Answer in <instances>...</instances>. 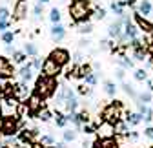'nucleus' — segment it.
Wrapping results in <instances>:
<instances>
[{
  "label": "nucleus",
  "mask_w": 153,
  "mask_h": 148,
  "mask_svg": "<svg viewBox=\"0 0 153 148\" xmlns=\"http://www.w3.org/2000/svg\"><path fill=\"white\" fill-rule=\"evenodd\" d=\"M93 13L95 11L91 9L89 0H71V4H69V18L73 22H76V24L88 22Z\"/></svg>",
  "instance_id": "f257e3e1"
},
{
  "label": "nucleus",
  "mask_w": 153,
  "mask_h": 148,
  "mask_svg": "<svg viewBox=\"0 0 153 148\" xmlns=\"http://www.w3.org/2000/svg\"><path fill=\"white\" fill-rule=\"evenodd\" d=\"M56 90H59V82H56L55 77H48L44 75V73H40V75L36 77L35 81V88L33 91L36 95H40L42 99H49L56 93Z\"/></svg>",
  "instance_id": "f03ea898"
},
{
  "label": "nucleus",
  "mask_w": 153,
  "mask_h": 148,
  "mask_svg": "<svg viewBox=\"0 0 153 148\" xmlns=\"http://www.w3.org/2000/svg\"><path fill=\"white\" fill-rule=\"evenodd\" d=\"M20 99L16 95H4L0 93V117H18V106H20Z\"/></svg>",
  "instance_id": "7ed1b4c3"
},
{
  "label": "nucleus",
  "mask_w": 153,
  "mask_h": 148,
  "mask_svg": "<svg viewBox=\"0 0 153 148\" xmlns=\"http://www.w3.org/2000/svg\"><path fill=\"white\" fill-rule=\"evenodd\" d=\"M122 117V104L120 101H115V102H109L108 106H104L102 110V121L106 123H111V124H117Z\"/></svg>",
  "instance_id": "20e7f679"
},
{
  "label": "nucleus",
  "mask_w": 153,
  "mask_h": 148,
  "mask_svg": "<svg viewBox=\"0 0 153 148\" xmlns=\"http://www.w3.org/2000/svg\"><path fill=\"white\" fill-rule=\"evenodd\" d=\"M20 121H18L16 115H11V117H2V123H0V132H2L6 137L9 135H16L18 132H20Z\"/></svg>",
  "instance_id": "39448f33"
},
{
  "label": "nucleus",
  "mask_w": 153,
  "mask_h": 148,
  "mask_svg": "<svg viewBox=\"0 0 153 148\" xmlns=\"http://www.w3.org/2000/svg\"><path fill=\"white\" fill-rule=\"evenodd\" d=\"M27 11H29V4L27 0H16L15 6H13V13H11V18L15 22H22L27 18Z\"/></svg>",
  "instance_id": "423d86ee"
},
{
  "label": "nucleus",
  "mask_w": 153,
  "mask_h": 148,
  "mask_svg": "<svg viewBox=\"0 0 153 148\" xmlns=\"http://www.w3.org/2000/svg\"><path fill=\"white\" fill-rule=\"evenodd\" d=\"M26 104H27V114L33 115V117H36V114L44 108V99H42L40 95H36L35 91H33V93L26 99Z\"/></svg>",
  "instance_id": "0eeeda50"
},
{
  "label": "nucleus",
  "mask_w": 153,
  "mask_h": 148,
  "mask_svg": "<svg viewBox=\"0 0 153 148\" xmlns=\"http://www.w3.org/2000/svg\"><path fill=\"white\" fill-rule=\"evenodd\" d=\"M44 75H48V77H59L60 73H62V66L59 64V62H55L51 57H48L46 61H44V64H42V70H40Z\"/></svg>",
  "instance_id": "6e6552de"
},
{
  "label": "nucleus",
  "mask_w": 153,
  "mask_h": 148,
  "mask_svg": "<svg viewBox=\"0 0 153 148\" xmlns=\"http://www.w3.org/2000/svg\"><path fill=\"white\" fill-rule=\"evenodd\" d=\"M15 75V66L11 64V61L4 55H0V81H7L13 79Z\"/></svg>",
  "instance_id": "1a4fd4ad"
},
{
  "label": "nucleus",
  "mask_w": 153,
  "mask_h": 148,
  "mask_svg": "<svg viewBox=\"0 0 153 148\" xmlns=\"http://www.w3.org/2000/svg\"><path fill=\"white\" fill-rule=\"evenodd\" d=\"M49 57H51L55 62H59L62 68H64L66 64H69V61H71V55H69V51H68L66 48H55V49L49 53Z\"/></svg>",
  "instance_id": "9d476101"
},
{
  "label": "nucleus",
  "mask_w": 153,
  "mask_h": 148,
  "mask_svg": "<svg viewBox=\"0 0 153 148\" xmlns=\"http://www.w3.org/2000/svg\"><path fill=\"white\" fill-rule=\"evenodd\" d=\"M38 137V128H24V130H20L18 132V141H22V143H27V144H31L35 139Z\"/></svg>",
  "instance_id": "9b49d317"
},
{
  "label": "nucleus",
  "mask_w": 153,
  "mask_h": 148,
  "mask_svg": "<svg viewBox=\"0 0 153 148\" xmlns=\"http://www.w3.org/2000/svg\"><path fill=\"white\" fill-rule=\"evenodd\" d=\"M91 148H119V143L115 137H99Z\"/></svg>",
  "instance_id": "f8f14e48"
},
{
  "label": "nucleus",
  "mask_w": 153,
  "mask_h": 148,
  "mask_svg": "<svg viewBox=\"0 0 153 148\" xmlns=\"http://www.w3.org/2000/svg\"><path fill=\"white\" fill-rule=\"evenodd\" d=\"M13 93L20 99V101H26L29 95H31V90H29V86H27V82L26 81H22V82H18V84H15V91Z\"/></svg>",
  "instance_id": "ddd939ff"
},
{
  "label": "nucleus",
  "mask_w": 153,
  "mask_h": 148,
  "mask_svg": "<svg viewBox=\"0 0 153 148\" xmlns=\"http://www.w3.org/2000/svg\"><path fill=\"white\" fill-rule=\"evenodd\" d=\"M51 31V39L55 40V42H60V40H64L66 39V28L59 22V24H53V28L49 29Z\"/></svg>",
  "instance_id": "4468645a"
},
{
  "label": "nucleus",
  "mask_w": 153,
  "mask_h": 148,
  "mask_svg": "<svg viewBox=\"0 0 153 148\" xmlns=\"http://www.w3.org/2000/svg\"><path fill=\"white\" fill-rule=\"evenodd\" d=\"M18 75H20V79H22V81L29 82V81L35 77V68H33V64H31V62L22 64V68L18 70Z\"/></svg>",
  "instance_id": "2eb2a0df"
},
{
  "label": "nucleus",
  "mask_w": 153,
  "mask_h": 148,
  "mask_svg": "<svg viewBox=\"0 0 153 148\" xmlns=\"http://www.w3.org/2000/svg\"><path fill=\"white\" fill-rule=\"evenodd\" d=\"M124 20H115L113 24H109V29H108V33H109V37H113V39H119V37L124 33Z\"/></svg>",
  "instance_id": "dca6fc26"
},
{
  "label": "nucleus",
  "mask_w": 153,
  "mask_h": 148,
  "mask_svg": "<svg viewBox=\"0 0 153 148\" xmlns=\"http://www.w3.org/2000/svg\"><path fill=\"white\" fill-rule=\"evenodd\" d=\"M62 108L66 110V114H69V112H76V110H79V101H76L75 95H71V97H68V99L64 101V106H62Z\"/></svg>",
  "instance_id": "f3484780"
},
{
  "label": "nucleus",
  "mask_w": 153,
  "mask_h": 148,
  "mask_svg": "<svg viewBox=\"0 0 153 148\" xmlns=\"http://www.w3.org/2000/svg\"><path fill=\"white\" fill-rule=\"evenodd\" d=\"M124 35L128 37V39H137V37H139L137 26H133L131 22H126V24H124Z\"/></svg>",
  "instance_id": "a211bd4d"
},
{
  "label": "nucleus",
  "mask_w": 153,
  "mask_h": 148,
  "mask_svg": "<svg viewBox=\"0 0 153 148\" xmlns=\"http://www.w3.org/2000/svg\"><path fill=\"white\" fill-rule=\"evenodd\" d=\"M137 11L140 13V15H149L151 13V0H140L139 2V6H137Z\"/></svg>",
  "instance_id": "6ab92c4d"
},
{
  "label": "nucleus",
  "mask_w": 153,
  "mask_h": 148,
  "mask_svg": "<svg viewBox=\"0 0 153 148\" xmlns=\"http://www.w3.org/2000/svg\"><path fill=\"white\" fill-rule=\"evenodd\" d=\"M137 24H139V28L140 29H144V31H148V33H153V24H149L148 20H146V18H142L140 16V13H137Z\"/></svg>",
  "instance_id": "aec40b11"
},
{
  "label": "nucleus",
  "mask_w": 153,
  "mask_h": 148,
  "mask_svg": "<svg viewBox=\"0 0 153 148\" xmlns=\"http://www.w3.org/2000/svg\"><path fill=\"white\" fill-rule=\"evenodd\" d=\"M11 57H13V62H15V64H24L26 59H27V53H26V51H18V49H15Z\"/></svg>",
  "instance_id": "412c9836"
},
{
  "label": "nucleus",
  "mask_w": 153,
  "mask_h": 148,
  "mask_svg": "<svg viewBox=\"0 0 153 148\" xmlns=\"http://www.w3.org/2000/svg\"><path fill=\"white\" fill-rule=\"evenodd\" d=\"M62 139L66 143H73L76 139V128H68V130L62 132Z\"/></svg>",
  "instance_id": "4be33fe9"
},
{
  "label": "nucleus",
  "mask_w": 153,
  "mask_h": 148,
  "mask_svg": "<svg viewBox=\"0 0 153 148\" xmlns=\"http://www.w3.org/2000/svg\"><path fill=\"white\" fill-rule=\"evenodd\" d=\"M126 4H128L126 0H124V2H111V11L115 15H119V16H124V6Z\"/></svg>",
  "instance_id": "5701e85b"
},
{
  "label": "nucleus",
  "mask_w": 153,
  "mask_h": 148,
  "mask_svg": "<svg viewBox=\"0 0 153 148\" xmlns=\"http://www.w3.org/2000/svg\"><path fill=\"white\" fill-rule=\"evenodd\" d=\"M76 31H79L80 35H89L91 31H93V24L88 20V22H80L79 24V28H76Z\"/></svg>",
  "instance_id": "b1692460"
},
{
  "label": "nucleus",
  "mask_w": 153,
  "mask_h": 148,
  "mask_svg": "<svg viewBox=\"0 0 153 148\" xmlns=\"http://www.w3.org/2000/svg\"><path fill=\"white\" fill-rule=\"evenodd\" d=\"M142 114L139 112V114H128V117H126V121H128V124H133V126H137V124H140V121H142Z\"/></svg>",
  "instance_id": "393cba45"
},
{
  "label": "nucleus",
  "mask_w": 153,
  "mask_h": 148,
  "mask_svg": "<svg viewBox=\"0 0 153 148\" xmlns=\"http://www.w3.org/2000/svg\"><path fill=\"white\" fill-rule=\"evenodd\" d=\"M104 91H106L109 97H115V93H117V84L111 82V81H106L104 82Z\"/></svg>",
  "instance_id": "a878e982"
},
{
  "label": "nucleus",
  "mask_w": 153,
  "mask_h": 148,
  "mask_svg": "<svg viewBox=\"0 0 153 148\" xmlns=\"http://www.w3.org/2000/svg\"><path fill=\"white\" fill-rule=\"evenodd\" d=\"M133 57H135L137 61H144L146 59V48H144V44L139 46V48H133Z\"/></svg>",
  "instance_id": "bb28decb"
},
{
  "label": "nucleus",
  "mask_w": 153,
  "mask_h": 148,
  "mask_svg": "<svg viewBox=\"0 0 153 148\" xmlns=\"http://www.w3.org/2000/svg\"><path fill=\"white\" fill-rule=\"evenodd\" d=\"M55 123H56V126H59V128H66V124H68V117H66V114L56 112V115H55Z\"/></svg>",
  "instance_id": "cd10ccee"
},
{
  "label": "nucleus",
  "mask_w": 153,
  "mask_h": 148,
  "mask_svg": "<svg viewBox=\"0 0 153 148\" xmlns=\"http://www.w3.org/2000/svg\"><path fill=\"white\" fill-rule=\"evenodd\" d=\"M24 51L29 55V57H35V55H38V48H36V44H33V42L24 44Z\"/></svg>",
  "instance_id": "c85d7f7f"
},
{
  "label": "nucleus",
  "mask_w": 153,
  "mask_h": 148,
  "mask_svg": "<svg viewBox=\"0 0 153 148\" xmlns=\"http://www.w3.org/2000/svg\"><path fill=\"white\" fill-rule=\"evenodd\" d=\"M42 13H44V4L36 2V4L33 6V18H35V20H38V18L42 16Z\"/></svg>",
  "instance_id": "c756f323"
},
{
  "label": "nucleus",
  "mask_w": 153,
  "mask_h": 148,
  "mask_svg": "<svg viewBox=\"0 0 153 148\" xmlns=\"http://www.w3.org/2000/svg\"><path fill=\"white\" fill-rule=\"evenodd\" d=\"M36 117H38V119H40V121H44V123H48V121H49V119H51L53 115H51V112H49V110H48V108H42V110H40V112H38V114H36Z\"/></svg>",
  "instance_id": "7c9ffc66"
},
{
  "label": "nucleus",
  "mask_w": 153,
  "mask_h": 148,
  "mask_svg": "<svg viewBox=\"0 0 153 148\" xmlns=\"http://www.w3.org/2000/svg\"><path fill=\"white\" fill-rule=\"evenodd\" d=\"M0 39H2L4 44H13V40H15V33H13V31H4Z\"/></svg>",
  "instance_id": "2f4dec72"
},
{
  "label": "nucleus",
  "mask_w": 153,
  "mask_h": 148,
  "mask_svg": "<svg viewBox=\"0 0 153 148\" xmlns=\"http://www.w3.org/2000/svg\"><path fill=\"white\" fill-rule=\"evenodd\" d=\"M49 20H51L53 24H59V22H60V11L56 9V7H53V9L49 11Z\"/></svg>",
  "instance_id": "473e14b6"
},
{
  "label": "nucleus",
  "mask_w": 153,
  "mask_h": 148,
  "mask_svg": "<svg viewBox=\"0 0 153 148\" xmlns=\"http://www.w3.org/2000/svg\"><path fill=\"white\" fill-rule=\"evenodd\" d=\"M31 64H33V68H35V71H40L42 70V64H44V61L38 57V55H35V57H31Z\"/></svg>",
  "instance_id": "72a5a7b5"
},
{
  "label": "nucleus",
  "mask_w": 153,
  "mask_h": 148,
  "mask_svg": "<svg viewBox=\"0 0 153 148\" xmlns=\"http://www.w3.org/2000/svg\"><path fill=\"white\" fill-rule=\"evenodd\" d=\"M11 18V11L7 6H0V20H9Z\"/></svg>",
  "instance_id": "f704fd0d"
},
{
  "label": "nucleus",
  "mask_w": 153,
  "mask_h": 148,
  "mask_svg": "<svg viewBox=\"0 0 153 148\" xmlns=\"http://www.w3.org/2000/svg\"><path fill=\"white\" fill-rule=\"evenodd\" d=\"M76 88H79L76 91H79V93H80L82 97H88V95H91V88H89V84H88V86H86V84H80V86H76Z\"/></svg>",
  "instance_id": "c9c22d12"
},
{
  "label": "nucleus",
  "mask_w": 153,
  "mask_h": 148,
  "mask_svg": "<svg viewBox=\"0 0 153 148\" xmlns=\"http://www.w3.org/2000/svg\"><path fill=\"white\" fill-rule=\"evenodd\" d=\"M40 144H44V146H53L55 144V139H53V135H42L40 137Z\"/></svg>",
  "instance_id": "e433bc0d"
},
{
  "label": "nucleus",
  "mask_w": 153,
  "mask_h": 148,
  "mask_svg": "<svg viewBox=\"0 0 153 148\" xmlns=\"http://www.w3.org/2000/svg\"><path fill=\"white\" fill-rule=\"evenodd\" d=\"M84 82H86V84H89V86H95V84H97V75H95L93 71H91V73H88V75L84 77Z\"/></svg>",
  "instance_id": "4c0bfd02"
},
{
  "label": "nucleus",
  "mask_w": 153,
  "mask_h": 148,
  "mask_svg": "<svg viewBox=\"0 0 153 148\" xmlns=\"http://www.w3.org/2000/svg\"><path fill=\"white\" fill-rule=\"evenodd\" d=\"M115 130H117L119 134H128V124L126 123H117V124H115Z\"/></svg>",
  "instance_id": "58836bf2"
},
{
  "label": "nucleus",
  "mask_w": 153,
  "mask_h": 148,
  "mask_svg": "<svg viewBox=\"0 0 153 148\" xmlns=\"http://www.w3.org/2000/svg\"><path fill=\"white\" fill-rule=\"evenodd\" d=\"M137 101H140V102H149V101H151V93H149V91H142L140 95H137Z\"/></svg>",
  "instance_id": "ea45409f"
},
{
  "label": "nucleus",
  "mask_w": 153,
  "mask_h": 148,
  "mask_svg": "<svg viewBox=\"0 0 153 148\" xmlns=\"http://www.w3.org/2000/svg\"><path fill=\"white\" fill-rule=\"evenodd\" d=\"M135 79H137L139 82H142V81L148 79V73H146L144 70H137V71H135Z\"/></svg>",
  "instance_id": "a19ab883"
},
{
  "label": "nucleus",
  "mask_w": 153,
  "mask_h": 148,
  "mask_svg": "<svg viewBox=\"0 0 153 148\" xmlns=\"http://www.w3.org/2000/svg\"><path fill=\"white\" fill-rule=\"evenodd\" d=\"M95 18H97V20H102V18L106 16V9H102V7H99V9H95Z\"/></svg>",
  "instance_id": "79ce46f5"
},
{
  "label": "nucleus",
  "mask_w": 153,
  "mask_h": 148,
  "mask_svg": "<svg viewBox=\"0 0 153 148\" xmlns=\"http://www.w3.org/2000/svg\"><path fill=\"white\" fill-rule=\"evenodd\" d=\"M76 114H79V121H80L82 124H88V121H89L88 112H76Z\"/></svg>",
  "instance_id": "37998d69"
},
{
  "label": "nucleus",
  "mask_w": 153,
  "mask_h": 148,
  "mask_svg": "<svg viewBox=\"0 0 153 148\" xmlns=\"http://www.w3.org/2000/svg\"><path fill=\"white\" fill-rule=\"evenodd\" d=\"M7 28H9V20H0V33L7 31Z\"/></svg>",
  "instance_id": "c03bdc74"
},
{
  "label": "nucleus",
  "mask_w": 153,
  "mask_h": 148,
  "mask_svg": "<svg viewBox=\"0 0 153 148\" xmlns=\"http://www.w3.org/2000/svg\"><path fill=\"white\" fill-rule=\"evenodd\" d=\"M144 135L148 137V139H153V126H148L146 130H144Z\"/></svg>",
  "instance_id": "a18cd8bd"
},
{
  "label": "nucleus",
  "mask_w": 153,
  "mask_h": 148,
  "mask_svg": "<svg viewBox=\"0 0 153 148\" xmlns=\"http://www.w3.org/2000/svg\"><path fill=\"white\" fill-rule=\"evenodd\" d=\"M144 121H146V123H151V121H153V112H151V110H148V112H146Z\"/></svg>",
  "instance_id": "49530a36"
},
{
  "label": "nucleus",
  "mask_w": 153,
  "mask_h": 148,
  "mask_svg": "<svg viewBox=\"0 0 153 148\" xmlns=\"http://www.w3.org/2000/svg\"><path fill=\"white\" fill-rule=\"evenodd\" d=\"M89 44H91V42H89V40H88V39H82V40H80V42H79V48H80V49H82V48H88V46H89Z\"/></svg>",
  "instance_id": "de8ad7c7"
},
{
  "label": "nucleus",
  "mask_w": 153,
  "mask_h": 148,
  "mask_svg": "<svg viewBox=\"0 0 153 148\" xmlns=\"http://www.w3.org/2000/svg\"><path fill=\"white\" fill-rule=\"evenodd\" d=\"M124 75H126L124 70H117V79H119V81H124Z\"/></svg>",
  "instance_id": "09e8293b"
},
{
  "label": "nucleus",
  "mask_w": 153,
  "mask_h": 148,
  "mask_svg": "<svg viewBox=\"0 0 153 148\" xmlns=\"http://www.w3.org/2000/svg\"><path fill=\"white\" fill-rule=\"evenodd\" d=\"M148 110H149V108H148V106H144V104H142V102H140V104H139V112H140V114H142V115H144V114H146V112H148Z\"/></svg>",
  "instance_id": "8fccbe9b"
},
{
  "label": "nucleus",
  "mask_w": 153,
  "mask_h": 148,
  "mask_svg": "<svg viewBox=\"0 0 153 148\" xmlns=\"http://www.w3.org/2000/svg\"><path fill=\"white\" fill-rule=\"evenodd\" d=\"M13 51H15V48H13L11 44H6V53H9V55H13Z\"/></svg>",
  "instance_id": "3c124183"
},
{
  "label": "nucleus",
  "mask_w": 153,
  "mask_h": 148,
  "mask_svg": "<svg viewBox=\"0 0 153 148\" xmlns=\"http://www.w3.org/2000/svg\"><path fill=\"white\" fill-rule=\"evenodd\" d=\"M53 148H66V141H62V143H55Z\"/></svg>",
  "instance_id": "603ef678"
},
{
  "label": "nucleus",
  "mask_w": 153,
  "mask_h": 148,
  "mask_svg": "<svg viewBox=\"0 0 153 148\" xmlns=\"http://www.w3.org/2000/svg\"><path fill=\"white\" fill-rule=\"evenodd\" d=\"M128 137H131V139H137V137H139V134H137V132H129V134H128Z\"/></svg>",
  "instance_id": "864d4df0"
},
{
  "label": "nucleus",
  "mask_w": 153,
  "mask_h": 148,
  "mask_svg": "<svg viewBox=\"0 0 153 148\" xmlns=\"http://www.w3.org/2000/svg\"><path fill=\"white\" fill-rule=\"evenodd\" d=\"M75 61L80 62V61H82V53H76V55H75Z\"/></svg>",
  "instance_id": "5fc2aeb1"
},
{
  "label": "nucleus",
  "mask_w": 153,
  "mask_h": 148,
  "mask_svg": "<svg viewBox=\"0 0 153 148\" xmlns=\"http://www.w3.org/2000/svg\"><path fill=\"white\" fill-rule=\"evenodd\" d=\"M36 2H40V4H48L49 0H36Z\"/></svg>",
  "instance_id": "6e6d98bb"
},
{
  "label": "nucleus",
  "mask_w": 153,
  "mask_h": 148,
  "mask_svg": "<svg viewBox=\"0 0 153 148\" xmlns=\"http://www.w3.org/2000/svg\"><path fill=\"white\" fill-rule=\"evenodd\" d=\"M149 90L153 91V81H149Z\"/></svg>",
  "instance_id": "4d7b16f0"
}]
</instances>
